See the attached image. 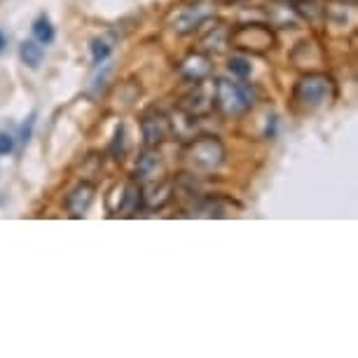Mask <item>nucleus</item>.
<instances>
[{
	"mask_svg": "<svg viewBox=\"0 0 358 358\" xmlns=\"http://www.w3.org/2000/svg\"><path fill=\"white\" fill-rule=\"evenodd\" d=\"M225 157L227 150L218 136H199L190 141L183 150V159L187 162V166L199 173H211L215 169H220Z\"/></svg>",
	"mask_w": 358,
	"mask_h": 358,
	"instance_id": "nucleus-1",
	"label": "nucleus"
},
{
	"mask_svg": "<svg viewBox=\"0 0 358 358\" xmlns=\"http://www.w3.org/2000/svg\"><path fill=\"white\" fill-rule=\"evenodd\" d=\"M335 96V83L326 73H307L293 87V101L302 110H316Z\"/></svg>",
	"mask_w": 358,
	"mask_h": 358,
	"instance_id": "nucleus-2",
	"label": "nucleus"
},
{
	"mask_svg": "<svg viewBox=\"0 0 358 358\" xmlns=\"http://www.w3.org/2000/svg\"><path fill=\"white\" fill-rule=\"evenodd\" d=\"M215 106L225 115H241L253 106L255 90L248 83H232V80H215L213 85Z\"/></svg>",
	"mask_w": 358,
	"mask_h": 358,
	"instance_id": "nucleus-3",
	"label": "nucleus"
},
{
	"mask_svg": "<svg viewBox=\"0 0 358 358\" xmlns=\"http://www.w3.org/2000/svg\"><path fill=\"white\" fill-rule=\"evenodd\" d=\"M227 43L251 54H265L276 45L274 31L265 24H241L229 33Z\"/></svg>",
	"mask_w": 358,
	"mask_h": 358,
	"instance_id": "nucleus-4",
	"label": "nucleus"
},
{
	"mask_svg": "<svg viewBox=\"0 0 358 358\" xmlns=\"http://www.w3.org/2000/svg\"><path fill=\"white\" fill-rule=\"evenodd\" d=\"M141 131H143L148 148H157L173 136V122L162 110H150L141 120Z\"/></svg>",
	"mask_w": 358,
	"mask_h": 358,
	"instance_id": "nucleus-5",
	"label": "nucleus"
},
{
	"mask_svg": "<svg viewBox=\"0 0 358 358\" xmlns=\"http://www.w3.org/2000/svg\"><path fill=\"white\" fill-rule=\"evenodd\" d=\"M215 108V99H213V85H206L204 80L197 83V87L183 96L180 101V110H183L187 117L192 120H199V117H206Z\"/></svg>",
	"mask_w": 358,
	"mask_h": 358,
	"instance_id": "nucleus-6",
	"label": "nucleus"
},
{
	"mask_svg": "<svg viewBox=\"0 0 358 358\" xmlns=\"http://www.w3.org/2000/svg\"><path fill=\"white\" fill-rule=\"evenodd\" d=\"M94 197H96V187H94L92 183H87V180H83V183H78L69 192L64 206L73 218H83V215L90 211V206L94 204Z\"/></svg>",
	"mask_w": 358,
	"mask_h": 358,
	"instance_id": "nucleus-7",
	"label": "nucleus"
},
{
	"mask_svg": "<svg viewBox=\"0 0 358 358\" xmlns=\"http://www.w3.org/2000/svg\"><path fill=\"white\" fill-rule=\"evenodd\" d=\"M208 71H211V64H208V59L201 57V54H192V57H187L185 62L180 64V76L192 85L206 80Z\"/></svg>",
	"mask_w": 358,
	"mask_h": 358,
	"instance_id": "nucleus-8",
	"label": "nucleus"
},
{
	"mask_svg": "<svg viewBox=\"0 0 358 358\" xmlns=\"http://www.w3.org/2000/svg\"><path fill=\"white\" fill-rule=\"evenodd\" d=\"M164 173V166H162V157L159 152H143V157H138V164H136V176L138 178H145V180H157L162 178Z\"/></svg>",
	"mask_w": 358,
	"mask_h": 358,
	"instance_id": "nucleus-9",
	"label": "nucleus"
},
{
	"mask_svg": "<svg viewBox=\"0 0 358 358\" xmlns=\"http://www.w3.org/2000/svg\"><path fill=\"white\" fill-rule=\"evenodd\" d=\"M19 59H22L24 66H29V69H40V64H43L45 59V47L38 43V40H24L22 45H19Z\"/></svg>",
	"mask_w": 358,
	"mask_h": 358,
	"instance_id": "nucleus-10",
	"label": "nucleus"
},
{
	"mask_svg": "<svg viewBox=\"0 0 358 358\" xmlns=\"http://www.w3.org/2000/svg\"><path fill=\"white\" fill-rule=\"evenodd\" d=\"M208 17V10H201V8H190L185 10L183 15L178 17V22H176V31L180 33H190L194 31L197 26L204 22V19Z\"/></svg>",
	"mask_w": 358,
	"mask_h": 358,
	"instance_id": "nucleus-11",
	"label": "nucleus"
},
{
	"mask_svg": "<svg viewBox=\"0 0 358 358\" xmlns=\"http://www.w3.org/2000/svg\"><path fill=\"white\" fill-rule=\"evenodd\" d=\"M31 31H33V40H38L40 45H50L52 40L57 38V31H54V26L47 15H38L36 22L31 26Z\"/></svg>",
	"mask_w": 358,
	"mask_h": 358,
	"instance_id": "nucleus-12",
	"label": "nucleus"
},
{
	"mask_svg": "<svg viewBox=\"0 0 358 358\" xmlns=\"http://www.w3.org/2000/svg\"><path fill=\"white\" fill-rule=\"evenodd\" d=\"M90 52H92V62L96 66L106 64L108 57H110V52H113V45L108 43L106 38H94L92 45H90Z\"/></svg>",
	"mask_w": 358,
	"mask_h": 358,
	"instance_id": "nucleus-13",
	"label": "nucleus"
},
{
	"mask_svg": "<svg viewBox=\"0 0 358 358\" xmlns=\"http://www.w3.org/2000/svg\"><path fill=\"white\" fill-rule=\"evenodd\" d=\"M227 71L232 73L234 78L246 80V78H251L253 66H251V62H246V59H241V57H232V59H229V62H227Z\"/></svg>",
	"mask_w": 358,
	"mask_h": 358,
	"instance_id": "nucleus-14",
	"label": "nucleus"
},
{
	"mask_svg": "<svg viewBox=\"0 0 358 358\" xmlns=\"http://www.w3.org/2000/svg\"><path fill=\"white\" fill-rule=\"evenodd\" d=\"M124 152H127V145H124V127L120 124L117 127V131H115V141H113V155L115 157H124Z\"/></svg>",
	"mask_w": 358,
	"mask_h": 358,
	"instance_id": "nucleus-15",
	"label": "nucleus"
},
{
	"mask_svg": "<svg viewBox=\"0 0 358 358\" xmlns=\"http://www.w3.org/2000/svg\"><path fill=\"white\" fill-rule=\"evenodd\" d=\"M12 150H15V138H12L8 131H0V157L10 155Z\"/></svg>",
	"mask_w": 358,
	"mask_h": 358,
	"instance_id": "nucleus-16",
	"label": "nucleus"
},
{
	"mask_svg": "<svg viewBox=\"0 0 358 358\" xmlns=\"http://www.w3.org/2000/svg\"><path fill=\"white\" fill-rule=\"evenodd\" d=\"M5 47H8V38H5V33L0 31V54L5 52Z\"/></svg>",
	"mask_w": 358,
	"mask_h": 358,
	"instance_id": "nucleus-17",
	"label": "nucleus"
},
{
	"mask_svg": "<svg viewBox=\"0 0 358 358\" xmlns=\"http://www.w3.org/2000/svg\"><path fill=\"white\" fill-rule=\"evenodd\" d=\"M222 3H239V0H222Z\"/></svg>",
	"mask_w": 358,
	"mask_h": 358,
	"instance_id": "nucleus-18",
	"label": "nucleus"
},
{
	"mask_svg": "<svg viewBox=\"0 0 358 358\" xmlns=\"http://www.w3.org/2000/svg\"><path fill=\"white\" fill-rule=\"evenodd\" d=\"M342 3H347V0H342ZM349 3H354V5H356V0H349Z\"/></svg>",
	"mask_w": 358,
	"mask_h": 358,
	"instance_id": "nucleus-19",
	"label": "nucleus"
}]
</instances>
